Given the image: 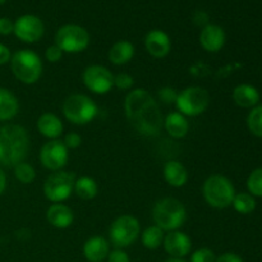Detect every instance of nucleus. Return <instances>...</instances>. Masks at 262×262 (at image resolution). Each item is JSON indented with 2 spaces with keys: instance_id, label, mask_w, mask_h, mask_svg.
<instances>
[{
  "instance_id": "1",
  "label": "nucleus",
  "mask_w": 262,
  "mask_h": 262,
  "mask_svg": "<svg viewBox=\"0 0 262 262\" xmlns=\"http://www.w3.org/2000/svg\"><path fill=\"white\" fill-rule=\"evenodd\" d=\"M124 110L129 124L140 135L154 137L163 129L164 118L159 104L145 89H136L127 95Z\"/></svg>"
},
{
  "instance_id": "2",
  "label": "nucleus",
  "mask_w": 262,
  "mask_h": 262,
  "mask_svg": "<svg viewBox=\"0 0 262 262\" xmlns=\"http://www.w3.org/2000/svg\"><path fill=\"white\" fill-rule=\"evenodd\" d=\"M30 137L22 125L7 124L0 128V165L14 168L25 161Z\"/></svg>"
},
{
  "instance_id": "3",
  "label": "nucleus",
  "mask_w": 262,
  "mask_h": 262,
  "mask_svg": "<svg viewBox=\"0 0 262 262\" xmlns=\"http://www.w3.org/2000/svg\"><path fill=\"white\" fill-rule=\"evenodd\" d=\"M187 210L179 200L174 197L161 199L154 205L152 220L163 232H174L184 224Z\"/></svg>"
},
{
  "instance_id": "4",
  "label": "nucleus",
  "mask_w": 262,
  "mask_h": 262,
  "mask_svg": "<svg viewBox=\"0 0 262 262\" xmlns=\"http://www.w3.org/2000/svg\"><path fill=\"white\" fill-rule=\"evenodd\" d=\"M9 63L14 77L22 83L33 84L41 78L42 60L35 51L27 49L15 51Z\"/></svg>"
},
{
  "instance_id": "5",
  "label": "nucleus",
  "mask_w": 262,
  "mask_h": 262,
  "mask_svg": "<svg viewBox=\"0 0 262 262\" xmlns=\"http://www.w3.org/2000/svg\"><path fill=\"white\" fill-rule=\"evenodd\" d=\"M202 194L207 204L215 209H225L233 204L235 189L232 182L222 174L210 176L202 186Z\"/></svg>"
},
{
  "instance_id": "6",
  "label": "nucleus",
  "mask_w": 262,
  "mask_h": 262,
  "mask_svg": "<svg viewBox=\"0 0 262 262\" xmlns=\"http://www.w3.org/2000/svg\"><path fill=\"white\" fill-rule=\"evenodd\" d=\"M99 109L91 97L87 95L74 94L67 97L63 104V114L71 123L77 125L89 124L96 118Z\"/></svg>"
},
{
  "instance_id": "7",
  "label": "nucleus",
  "mask_w": 262,
  "mask_h": 262,
  "mask_svg": "<svg viewBox=\"0 0 262 262\" xmlns=\"http://www.w3.org/2000/svg\"><path fill=\"white\" fill-rule=\"evenodd\" d=\"M210 102V95L200 86H189L183 91L178 92L177 109L184 117H197L207 109Z\"/></svg>"
},
{
  "instance_id": "8",
  "label": "nucleus",
  "mask_w": 262,
  "mask_h": 262,
  "mask_svg": "<svg viewBox=\"0 0 262 262\" xmlns=\"http://www.w3.org/2000/svg\"><path fill=\"white\" fill-rule=\"evenodd\" d=\"M55 45L63 53H81L90 45V35L86 28L81 26L64 25L56 32Z\"/></svg>"
},
{
  "instance_id": "9",
  "label": "nucleus",
  "mask_w": 262,
  "mask_h": 262,
  "mask_svg": "<svg viewBox=\"0 0 262 262\" xmlns=\"http://www.w3.org/2000/svg\"><path fill=\"white\" fill-rule=\"evenodd\" d=\"M76 176L69 171L59 170L50 174L43 183V194L49 201L54 204H61L69 199L74 191Z\"/></svg>"
},
{
  "instance_id": "10",
  "label": "nucleus",
  "mask_w": 262,
  "mask_h": 262,
  "mask_svg": "<svg viewBox=\"0 0 262 262\" xmlns=\"http://www.w3.org/2000/svg\"><path fill=\"white\" fill-rule=\"evenodd\" d=\"M141 227L138 220L132 215H122L117 217L110 225V242L117 248H124L130 246L140 237Z\"/></svg>"
},
{
  "instance_id": "11",
  "label": "nucleus",
  "mask_w": 262,
  "mask_h": 262,
  "mask_svg": "<svg viewBox=\"0 0 262 262\" xmlns=\"http://www.w3.org/2000/svg\"><path fill=\"white\" fill-rule=\"evenodd\" d=\"M82 79L87 89L97 95H105L114 87V76L104 66L94 64L84 69Z\"/></svg>"
},
{
  "instance_id": "12",
  "label": "nucleus",
  "mask_w": 262,
  "mask_h": 262,
  "mask_svg": "<svg viewBox=\"0 0 262 262\" xmlns=\"http://www.w3.org/2000/svg\"><path fill=\"white\" fill-rule=\"evenodd\" d=\"M68 148L60 140H50L40 151V161L46 169L59 171L68 163Z\"/></svg>"
},
{
  "instance_id": "13",
  "label": "nucleus",
  "mask_w": 262,
  "mask_h": 262,
  "mask_svg": "<svg viewBox=\"0 0 262 262\" xmlns=\"http://www.w3.org/2000/svg\"><path fill=\"white\" fill-rule=\"evenodd\" d=\"M45 32L43 22L33 14H25L14 22V35L20 41L27 43H33L41 40Z\"/></svg>"
},
{
  "instance_id": "14",
  "label": "nucleus",
  "mask_w": 262,
  "mask_h": 262,
  "mask_svg": "<svg viewBox=\"0 0 262 262\" xmlns=\"http://www.w3.org/2000/svg\"><path fill=\"white\" fill-rule=\"evenodd\" d=\"M164 248L166 253L170 255V257L174 258H183L187 255H189L192 250V241L186 233L174 230L169 232L164 237Z\"/></svg>"
},
{
  "instance_id": "15",
  "label": "nucleus",
  "mask_w": 262,
  "mask_h": 262,
  "mask_svg": "<svg viewBox=\"0 0 262 262\" xmlns=\"http://www.w3.org/2000/svg\"><path fill=\"white\" fill-rule=\"evenodd\" d=\"M145 46L147 53L154 58H165L171 50V41L168 33L161 30H152L146 35Z\"/></svg>"
},
{
  "instance_id": "16",
  "label": "nucleus",
  "mask_w": 262,
  "mask_h": 262,
  "mask_svg": "<svg viewBox=\"0 0 262 262\" xmlns=\"http://www.w3.org/2000/svg\"><path fill=\"white\" fill-rule=\"evenodd\" d=\"M225 43V32L220 26L206 25L200 32V45L209 53H217Z\"/></svg>"
},
{
  "instance_id": "17",
  "label": "nucleus",
  "mask_w": 262,
  "mask_h": 262,
  "mask_svg": "<svg viewBox=\"0 0 262 262\" xmlns=\"http://www.w3.org/2000/svg\"><path fill=\"white\" fill-rule=\"evenodd\" d=\"M109 242L104 237H91L83 245V255L89 262H102L109 256Z\"/></svg>"
},
{
  "instance_id": "18",
  "label": "nucleus",
  "mask_w": 262,
  "mask_h": 262,
  "mask_svg": "<svg viewBox=\"0 0 262 262\" xmlns=\"http://www.w3.org/2000/svg\"><path fill=\"white\" fill-rule=\"evenodd\" d=\"M46 220L49 224L58 229H66L73 224L74 214L71 207L64 204H53L46 211Z\"/></svg>"
},
{
  "instance_id": "19",
  "label": "nucleus",
  "mask_w": 262,
  "mask_h": 262,
  "mask_svg": "<svg viewBox=\"0 0 262 262\" xmlns=\"http://www.w3.org/2000/svg\"><path fill=\"white\" fill-rule=\"evenodd\" d=\"M37 129L43 137L49 140H58L63 133V122L53 113H43L37 119Z\"/></svg>"
},
{
  "instance_id": "20",
  "label": "nucleus",
  "mask_w": 262,
  "mask_h": 262,
  "mask_svg": "<svg viewBox=\"0 0 262 262\" xmlns=\"http://www.w3.org/2000/svg\"><path fill=\"white\" fill-rule=\"evenodd\" d=\"M164 128L169 136L179 140L187 136L189 130V123L183 114L179 112H173L164 119Z\"/></svg>"
},
{
  "instance_id": "21",
  "label": "nucleus",
  "mask_w": 262,
  "mask_h": 262,
  "mask_svg": "<svg viewBox=\"0 0 262 262\" xmlns=\"http://www.w3.org/2000/svg\"><path fill=\"white\" fill-rule=\"evenodd\" d=\"M164 178L171 187H183L188 181V171L178 160H170L164 166Z\"/></svg>"
},
{
  "instance_id": "22",
  "label": "nucleus",
  "mask_w": 262,
  "mask_h": 262,
  "mask_svg": "<svg viewBox=\"0 0 262 262\" xmlns=\"http://www.w3.org/2000/svg\"><path fill=\"white\" fill-rule=\"evenodd\" d=\"M107 56H109L110 63L114 66H124L129 63L135 56V46L129 41L120 40L110 48Z\"/></svg>"
},
{
  "instance_id": "23",
  "label": "nucleus",
  "mask_w": 262,
  "mask_h": 262,
  "mask_svg": "<svg viewBox=\"0 0 262 262\" xmlns=\"http://www.w3.org/2000/svg\"><path fill=\"white\" fill-rule=\"evenodd\" d=\"M19 110V102L9 90L0 87V122L12 120Z\"/></svg>"
},
{
  "instance_id": "24",
  "label": "nucleus",
  "mask_w": 262,
  "mask_h": 262,
  "mask_svg": "<svg viewBox=\"0 0 262 262\" xmlns=\"http://www.w3.org/2000/svg\"><path fill=\"white\" fill-rule=\"evenodd\" d=\"M233 100L241 107H253L258 104L260 94L257 89L251 84H239L233 91Z\"/></svg>"
},
{
  "instance_id": "25",
  "label": "nucleus",
  "mask_w": 262,
  "mask_h": 262,
  "mask_svg": "<svg viewBox=\"0 0 262 262\" xmlns=\"http://www.w3.org/2000/svg\"><path fill=\"white\" fill-rule=\"evenodd\" d=\"M97 191H99V187H97L96 181L91 177H79L76 179V183H74V192H76L77 196L82 200H92L96 197Z\"/></svg>"
},
{
  "instance_id": "26",
  "label": "nucleus",
  "mask_w": 262,
  "mask_h": 262,
  "mask_svg": "<svg viewBox=\"0 0 262 262\" xmlns=\"http://www.w3.org/2000/svg\"><path fill=\"white\" fill-rule=\"evenodd\" d=\"M164 232L156 225H151V227L146 228L141 234V241L142 245L148 250H156L160 247L164 242Z\"/></svg>"
},
{
  "instance_id": "27",
  "label": "nucleus",
  "mask_w": 262,
  "mask_h": 262,
  "mask_svg": "<svg viewBox=\"0 0 262 262\" xmlns=\"http://www.w3.org/2000/svg\"><path fill=\"white\" fill-rule=\"evenodd\" d=\"M232 205L235 209V211L243 215L251 214L256 209L255 197L250 193H235Z\"/></svg>"
},
{
  "instance_id": "28",
  "label": "nucleus",
  "mask_w": 262,
  "mask_h": 262,
  "mask_svg": "<svg viewBox=\"0 0 262 262\" xmlns=\"http://www.w3.org/2000/svg\"><path fill=\"white\" fill-rule=\"evenodd\" d=\"M14 176L20 183L30 184L35 181L36 171L31 164L22 161V163H19L18 165L14 166Z\"/></svg>"
},
{
  "instance_id": "29",
  "label": "nucleus",
  "mask_w": 262,
  "mask_h": 262,
  "mask_svg": "<svg viewBox=\"0 0 262 262\" xmlns=\"http://www.w3.org/2000/svg\"><path fill=\"white\" fill-rule=\"evenodd\" d=\"M248 129L257 137H262V105L255 106L247 118Z\"/></svg>"
},
{
  "instance_id": "30",
  "label": "nucleus",
  "mask_w": 262,
  "mask_h": 262,
  "mask_svg": "<svg viewBox=\"0 0 262 262\" xmlns=\"http://www.w3.org/2000/svg\"><path fill=\"white\" fill-rule=\"evenodd\" d=\"M248 191L252 196L262 197V168L256 169L247 179Z\"/></svg>"
},
{
  "instance_id": "31",
  "label": "nucleus",
  "mask_w": 262,
  "mask_h": 262,
  "mask_svg": "<svg viewBox=\"0 0 262 262\" xmlns=\"http://www.w3.org/2000/svg\"><path fill=\"white\" fill-rule=\"evenodd\" d=\"M215 253L207 247L199 248L191 256V262H215Z\"/></svg>"
},
{
  "instance_id": "32",
  "label": "nucleus",
  "mask_w": 262,
  "mask_h": 262,
  "mask_svg": "<svg viewBox=\"0 0 262 262\" xmlns=\"http://www.w3.org/2000/svg\"><path fill=\"white\" fill-rule=\"evenodd\" d=\"M133 77L127 73H119L114 76V86L119 90H129L133 87Z\"/></svg>"
},
{
  "instance_id": "33",
  "label": "nucleus",
  "mask_w": 262,
  "mask_h": 262,
  "mask_svg": "<svg viewBox=\"0 0 262 262\" xmlns=\"http://www.w3.org/2000/svg\"><path fill=\"white\" fill-rule=\"evenodd\" d=\"M159 97L164 104H176L178 92L171 87H164V89L159 90Z\"/></svg>"
},
{
  "instance_id": "34",
  "label": "nucleus",
  "mask_w": 262,
  "mask_h": 262,
  "mask_svg": "<svg viewBox=\"0 0 262 262\" xmlns=\"http://www.w3.org/2000/svg\"><path fill=\"white\" fill-rule=\"evenodd\" d=\"M64 145L67 146V148H72V150H74V148H78L79 146H81L82 143V137L78 135V133L76 132H71V133H67L66 137H64Z\"/></svg>"
},
{
  "instance_id": "35",
  "label": "nucleus",
  "mask_w": 262,
  "mask_h": 262,
  "mask_svg": "<svg viewBox=\"0 0 262 262\" xmlns=\"http://www.w3.org/2000/svg\"><path fill=\"white\" fill-rule=\"evenodd\" d=\"M45 58L46 60L50 61V63H58V61L63 58V51H61L56 45H51L46 49Z\"/></svg>"
},
{
  "instance_id": "36",
  "label": "nucleus",
  "mask_w": 262,
  "mask_h": 262,
  "mask_svg": "<svg viewBox=\"0 0 262 262\" xmlns=\"http://www.w3.org/2000/svg\"><path fill=\"white\" fill-rule=\"evenodd\" d=\"M107 262H130V258L125 251H123L122 248H117L109 252Z\"/></svg>"
},
{
  "instance_id": "37",
  "label": "nucleus",
  "mask_w": 262,
  "mask_h": 262,
  "mask_svg": "<svg viewBox=\"0 0 262 262\" xmlns=\"http://www.w3.org/2000/svg\"><path fill=\"white\" fill-rule=\"evenodd\" d=\"M14 32V23L9 18H0V35L8 36Z\"/></svg>"
},
{
  "instance_id": "38",
  "label": "nucleus",
  "mask_w": 262,
  "mask_h": 262,
  "mask_svg": "<svg viewBox=\"0 0 262 262\" xmlns=\"http://www.w3.org/2000/svg\"><path fill=\"white\" fill-rule=\"evenodd\" d=\"M10 59H12V53H10L9 48L0 43V66L9 63Z\"/></svg>"
},
{
  "instance_id": "39",
  "label": "nucleus",
  "mask_w": 262,
  "mask_h": 262,
  "mask_svg": "<svg viewBox=\"0 0 262 262\" xmlns=\"http://www.w3.org/2000/svg\"><path fill=\"white\" fill-rule=\"evenodd\" d=\"M215 262H243V260L239 257V256L235 255V253L227 252V253H223L222 256H219V257L215 260Z\"/></svg>"
},
{
  "instance_id": "40",
  "label": "nucleus",
  "mask_w": 262,
  "mask_h": 262,
  "mask_svg": "<svg viewBox=\"0 0 262 262\" xmlns=\"http://www.w3.org/2000/svg\"><path fill=\"white\" fill-rule=\"evenodd\" d=\"M193 20L196 22V25L204 26V27L206 25H209V23H207V20H209V17H207V14L205 12H196V13H194Z\"/></svg>"
},
{
  "instance_id": "41",
  "label": "nucleus",
  "mask_w": 262,
  "mask_h": 262,
  "mask_svg": "<svg viewBox=\"0 0 262 262\" xmlns=\"http://www.w3.org/2000/svg\"><path fill=\"white\" fill-rule=\"evenodd\" d=\"M5 188H7V176L3 171V169L0 168V196L4 193Z\"/></svg>"
},
{
  "instance_id": "42",
  "label": "nucleus",
  "mask_w": 262,
  "mask_h": 262,
  "mask_svg": "<svg viewBox=\"0 0 262 262\" xmlns=\"http://www.w3.org/2000/svg\"><path fill=\"white\" fill-rule=\"evenodd\" d=\"M165 262H187V261H184L183 258H174V257H170V258H169V260H166Z\"/></svg>"
},
{
  "instance_id": "43",
  "label": "nucleus",
  "mask_w": 262,
  "mask_h": 262,
  "mask_svg": "<svg viewBox=\"0 0 262 262\" xmlns=\"http://www.w3.org/2000/svg\"><path fill=\"white\" fill-rule=\"evenodd\" d=\"M5 2H7V0H0V4H4Z\"/></svg>"
}]
</instances>
